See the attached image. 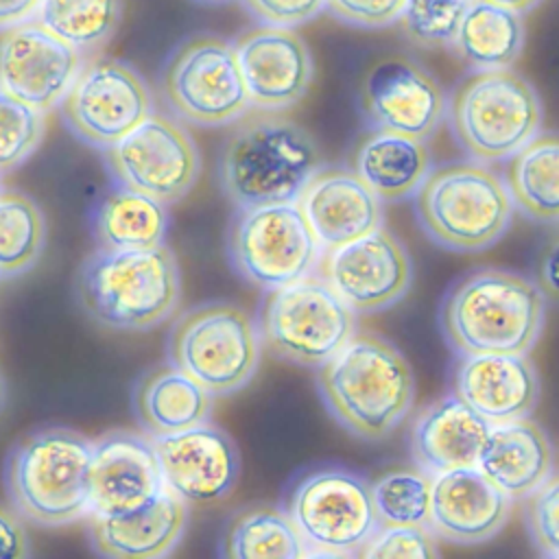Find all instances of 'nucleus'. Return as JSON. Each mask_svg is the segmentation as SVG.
Masks as SVG:
<instances>
[{
  "label": "nucleus",
  "instance_id": "nucleus-1",
  "mask_svg": "<svg viewBox=\"0 0 559 559\" xmlns=\"http://www.w3.org/2000/svg\"><path fill=\"white\" fill-rule=\"evenodd\" d=\"M317 391L338 426L373 443L386 439L411 413L415 376L393 343L360 332L317 367Z\"/></svg>",
  "mask_w": 559,
  "mask_h": 559
},
{
  "label": "nucleus",
  "instance_id": "nucleus-2",
  "mask_svg": "<svg viewBox=\"0 0 559 559\" xmlns=\"http://www.w3.org/2000/svg\"><path fill=\"white\" fill-rule=\"evenodd\" d=\"M546 299L522 273L474 269L445 290L441 334L454 354H526L544 332Z\"/></svg>",
  "mask_w": 559,
  "mask_h": 559
},
{
  "label": "nucleus",
  "instance_id": "nucleus-3",
  "mask_svg": "<svg viewBox=\"0 0 559 559\" xmlns=\"http://www.w3.org/2000/svg\"><path fill=\"white\" fill-rule=\"evenodd\" d=\"M223 142L218 183L236 207L295 203L321 168L317 140L280 111L242 114Z\"/></svg>",
  "mask_w": 559,
  "mask_h": 559
},
{
  "label": "nucleus",
  "instance_id": "nucleus-4",
  "mask_svg": "<svg viewBox=\"0 0 559 559\" xmlns=\"http://www.w3.org/2000/svg\"><path fill=\"white\" fill-rule=\"evenodd\" d=\"M76 301L98 325L122 332L157 328L179 306L181 271L166 245L153 249H96L74 277Z\"/></svg>",
  "mask_w": 559,
  "mask_h": 559
},
{
  "label": "nucleus",
  "instance_id": "nucleus-5",
  "mask_svg": "<svg viewBox=\"0 0 559 559\" xmlns=\"http://www.w3.org/2000/svg\"><path fill=\"white\" fill-rule=\"evenodd\" d=\"M92 439L63 426L24 435L4 463L11 507L39 526L72 524L90 513Z\"/></svg>",
  "mask_w": 559,
  "mask_h": 559
},
{
  "label": "nucleus",
  "instance_id": "nucleus-6",
  "mask_svg": "<svg viewBox=\"0 0 559 559\" xmlns=\"http://www.w3.org/2000/svg\"><path fill=\"white\" fill-rule=\"evenodd\" d=\"M413 207L421 231L441 249L456 253L493 247L513 218L502 177L483 162L430 168L413 194Z\"/></svg>",
  "mask_w": 559,
  "mask_h": 559
},
{
  "label": "nucleus",
  "instance_id": "nucleus-7",
  "mask_svg": "<svg viewBox=\"0 0 559 559\" xmlns=\"http://www.w3.org/2000/svg\"><path fill=\"white\" fill-rule=\"evenodd\" d=\"M454 142L474 162H504L542 131L537 90L511 68L472 70L445 98Z\"/></svg>",
  "mask_w": 559,
  "mask_h": 559
},
{
  "label": "nucleus",
  "instance_id": "nucleus-8",
  "mask_svg": "<svg viewBox=\"0 0 559 559\" xmlns=\"http://www.w3.org/2000/svg\"><path fill=\"white\" fill-rule=\"evenodd\" d=\"M168 362L194 378L212 395L247 386L260 365L253 317L236 304L207 301L188 308L168 332Z\"/></svg>",
  "mask_w": 559,
  "mask_h": 559
},
{
  "label": "nucleus",
  "instance_id": "nucleus-9",
  "mask_svg": "<svg viewBox=\"0 0 559 559\" xmlns=\"http://www.w3.org/2000/svg\"><path fill=\"white\" fill-rule=\"evenodd\" d=\"M253 321L271 356L308 369L323 365L356 334V312L312 273L264 290Z\"/></svg>",
  "mask_w": 559,
  "mask_h": 559
},
{
  "label": "nucleus",
  "instance_id": "nucleus-10",
  "mask_svg": "<svg viewBox=\"0 0 559 559\" xmlns=\"http://www.w3.org/2000/svg\"><path fill=\"white\" fill-rule=\"evenodd\" d=\"M286 513L314 555H358L378 528L371 485L343 465H321L299 476L288 489Z\"/></svg>",
  "mask_w": 559,
  "mask_h": 559
},
{
  "label": "nucleus",
  "instance_id": "nucleus-11",
  "mask_svg": "<svg viewBox=\"0 0 559 559\" xmlns=\"http://www.w3.org/2000/svg\"><path fill=\"white\" fill-rule=\"evenodd\" d=\"M159 92L168 109L197 127H225L251 103L231 41L199 33L183 39L164 61Z\"/></svg>",
  "mask_w": 559,
  "mask_h": 559
},
{
  "label": "nucleus",
  "instance_id": "nucleus-12",
  "mask_svg": "<svg viewBox=\"0 0 559 559\" xmlns=\"http://www.w3.org/2000/svg\"><path fill=\"white\" fill-rule=\"evenodd\" d=\"M321 247L297 203L236 207L227 229L231 269L249 284L271 290L317 269Z\"/></svg>",
  "mask_w": 559,
  "mask_h": 559
},
{
  "label": "nucleus",
  "instance_id": "nucleus-13",
  "mask_svg": "<svg viewBox=\"0 0 559 559\" xmlns=\"http://www.w3.org/2000/svg\"><path fill=\"white\" fill-rule=\"evenodd\" d=\"M57 107L76 140L105 151L153 111V96L133 66L103 57L81 66Z\"/></svg>",
  "mask_w": 559,
  "mask_h": 559
},
{
  "label": "nucleus",
  "instance_id": "nucleus-14",
  "mask_svg": "<svg viewBox=\"0 0 559 559\" xmlns=\"http://www.w3.org/2000/svg\"><path fill=\"white\" fill-rule=\"evenodd\" d=\"M114 183L164 205L181 201L199 181L201 155L179 120L151 111L133 131L103 151Z\"/></svg>",
  "mask_w": 559,
  "mask_h": 559
},
{
  "label": "nucleus",
  "instance_id": "nucleus-15",
  "mask_svg": "<svg viewBox=\"0 0 559 559\" xmlns=\"http://www.w3.org/2000/svg\"><path fill=\"white\" fill-rule=\"evenodd\" d=\"M319 277L356 314L380 312L406 297L413 284V260L404 242L378 227L356 240L323 249Z\"/></svg>",
  "mask_w": 559,
  "mask_h": 559
},
{
  "label": "nucleus",
  "instance_id": "nucleus-16",
  "mask_svg": "<svg viewBox=\"0 0 559 559\" xmlns=\"http://www.w3.org/2000/svg\"><path fill=\"white\" fill-rule=\"evenodd\" d=\"M360 111L371 127L419 140L437 133L445 120V92L417 61L393 55L369 68L360 83Z\"/></svg>",
  "mask_w": 559,
  "mask_h": 559
},
{
  "label": "nucleus",
  "instance_id": "nucleus-17",
  "mask_svg": "<svg viewBox=\"0 0 559 559\" xmlns=\"http://www.w3.org/2000/svg\"><path fill=\"white\" fill-rule=\"evenodd\" d=\"M83 66V52L35 17L0 28V87L26 105L55 109Z\"/></svg>",
  "mask_w": 559,
  "mask_h": 559
},
{
  "label": "nucleus",
  "instance_id": "nucleus-18",
  "mask_svg": "<svg viewBox=\"0 0 559 559\" xmlns=\"http://www.w3.org/2000/svg\"><path fill=\"white\" fill-rule=\"evenodd\" d=\"M164 487L183 502L212 504L227 498L240 474L234 439L218 426H199L151 437Z\"/></svg>",
  "mask_w": 559,
  "mask_h": 559
},
{
  "label": "nucleus",
  "instance_id": "nucleus-19",
  "mask_svg": "<svg viewBox=\"0 0 559 559\" xmlns=\"http://www.w3.org/2000/svg\"><path fill=\"white\" fill-rule=\"evenodd\" d=\"M231 46L251 107L284 111L306 96L314 63L308 44L297 31L255 24L240 31Z\"/></svg>",
  "mask_w": 559,
  "mask_h": 559
},
{
  "label": "nucleus",
  "instance_id": "nucleus-20",
  "mask_svg": "<svg viewBox=\"0 0 559 559\" xmlns=\"http://www.w3.org/2000/svg\"><path fill=\"white\" fill-rule=\"evenodd\" d=\"M164 489L148 435L111 430L92 441L87 515L135 511Z\"/></svg>",
  "mask_w": 559,
  "mask_h": 559
},
{
  "label": "nucleus",
  "instance_id": "nucleus-21",
  "mask_svg": "<svg viewBox=\"0 0 559 559\" xmlns=\"http://www.w3.org/2000/svg\"><path fill=\"white\" fill-rule=\"evenodd\" d=\"M450 389L489 424L528 417L542 391L526 354H456Z\"/></svg>",
  "mask_w": 559,
  "mask_h": 559
},
{
  "label": "nucleus",
  "instance_id": "nucleus-22",
  "mask_svg": "<svg viewBox=\"0 0 559 559\" xmlns=\"http://www.w3.org/2000/svg\"><path fill=\"white\" fill-rule=\"evenodd\" d=\"M513 500L500 491L476 465L432 476L428 528L459 546H476L496 537Z\"/></svg>",
  "mask_w": 559,
  "mask_h": 559
},
{
  "label": "nucleus",
  "instance_id": "nucleus-23",
  "mask_svg": "<svg viewBox=\"0 0 559 559\" xmlns=\"http://www.w3.org/2000/svg\"><path fill=\"white\" fill-rule=\"evenodd\" d=\"M295 203L321 249L356 240L384 223L382 201L349 168H319Z\"/></svg>",
  "mask_w": 559,
  "mask_h": 559
},
{
  "label": "nucleus",
  "instance_id": "nucleus-24",
  "mask_svg": "<svg viewBox=\"0 0 559 559\" xmlns=\"http://www.w3.org/2000/svg\"><path fill=\"white\" fill-rule=\"evenodd\" d=\"M87 518V535L100 557L159 559L179 546L186 533L188 509L179 496L164 489L135 511Z\"/></svg>",
  "mask_w": 559,
  "mask_h": 559
},
{
  "label": "nucleus",
  "instance_id": "nucleus-25",
  "mask_svg": "<svg viewBox=\"0 0 559 559\" xmlns=\"http://www.w3.org/2000/svg\"><path fill=\"white\" fill-rule=\"evenodd\" d=\"M491 424L456 395L430 402L411 430V454L430 476L476 465Z\"/></svg>",
  "mask_w": 559,
  "mask_h": 559
},
{
  "label": "nucleus",
  "instance_id": "nucleus-26",
  "mask_svg": "<svg viewBox=\"0 0 559 559\" xmlns=\"http://www.w3.org/2000/svg\"><path fill=\"white\" fill-rule=\"evenodd\" d=\"M476 467L511 500H522L555 474L552 443L528 417L491 424Z\"/></svg>",
  "mask_w": 559,
  "mask_h": 559
},
{
  "label": "nucleus",
  "instance_id": "nucleus-27",
  "mask_svg": "<svg viewBox=\"0 0 559 559\" xmlns=\"http://www.w3.org/2000/svg\"><path fill=\"white\" fill-rule=\"evenodd\" d=\"M347 162L382 203L411 199L432 168L426 140L378 127L356 140Z\"/></svg>",
  "mask_w": 559,
  "mask_h": 559
},
{
  "label": "nucleus",
  "instance_id": "nucleus-28",
  "mask_svg": "<svg viewBox=\"0 0 559 559\" xmlns=\"http://www.w3.org/2000/svg\"><path fill=\"white\" fill-rule=\"evenodd\" d=\"M214 395L175 365H159L133 386V413L148 437L179 432L210 421Z\"/></svg>",
  "mask_w": 559,
  "mask_h": 559
},
{
  "label": "nucleus",
  "instance_id": "nucleus-29",
  "mask_svg": "<svg viewBox=\"0 0 559 559\" xmlns=\"http://www.w3.org/2000/svg\"><path fill=\"white\" fill-rule=\"evenodd\" d=\"M168 205L133 188L111 183L90 210V231L98 249L133 251L166 245Z\"/></svg>",
  "mask_w": 559,
  "mask_h": 559
},
{
  "label": "nucleus",
  "instance_id": "nucleus-30",
  "mask_svg": "<svg viewBox=\"0 0 559 559\" xmlns=\"http://www.w3.org/2000/svg\"><path fill=\"white\" fill-rule=\"evenodd\" d=\"M524 41L520 13L487 0H467L450 46L472 70H500L518 61Z\"/></svg>",
  "mask_w": 559,
  "mask_h": 559
},
{
  "label": "nucleus",
  "instance_id": "nucleus-31",
  "mask_svg": "<svg viewBox=\"0 0 559 559\" xmlns=\"http://www.w3.org/2000/svg\"><path fill=\"white\" fill-rule=\"evenodd\" d=\"M504 186L513 210L535 223L559 216V142L555 133H537L504 159Z\"/></svg>",
  "mask_w": 559,
  "mask_h": 559
},
{
  "label": "nucleus",
  "instance_id": "nucleus-32",
  "mask_svg": "<svg viewBox=\"0 0 559 559\" xmlns=\"http://www.w3.org/2000/svg\"><path fill=\"white\" fill-rule=\"evenodd\" d=\"M306 544L286 511L258 504L238 511L221 542V555L231 559H299Z\"/></svg>",
  "mask_w": 559,
  "mask_h": 559
},
{
  "label": "nucleus",
  "instance_id": "nucleus-33",
  "mask_svg": "<svg viewBox=\"0 0 559 559\" xmlns=\"http://www.w3.org/2000/svg\"><path fill=\"white\" fill-rule=\"evenodd\" d=\"M124 0H39L35 20L79 52L105 46L116 33Z\"/></svg>",
  "mask_w": 559,
  "mask_h": 559
},
{
  "label": "nucleus",
  "instance_id": "nucleus-34",
  "mask_svg": "<svg viewBox=\"0 0 559 559\" xmlns=\"http://www.w3.org/2000/svg\"><path fill=\"white\" fill-rule=\"evenodd\" d=\"M46 247V218L22 192H0V275L13 277L37 264Z\"/></svg>",
  "mask_w": 559,
  "mask_h": 559
},
{
  "label": "nucleus",
  "instance_id": "nucleus-35",
  "mask_svg": "<svg viewBox=\"0 0 559 559\" xmlns=\"http://www.w3.org/2000/svg\"><path fill=\"white\" fill-rule=\"evenodd\" d=\"M371 485V502L378 526L426 524L430 518L432 476L419 467H395L380 474Z\"/></svg>",
  "mask_w": 559,
  "mask_h": 559
},
{
  "label": "nucleus",
  "instance_id": "nucleus-36",
  "mask_svg": "<svg viewBox=\"0 0 559 559\" xmlns=\"http://www.w3.org/2000/svg\"><path fill=\"white\" fill-rule=\"evenodd\" d=\"M44 133V111L0 87V173L22 166L37 151Z\"/></svg>",
  "mask_w": 559,
  "mask_h": 559
},
{
  "label": "nucleus",
  "instance_id": "nucleus-37",
  "mask_svg": "<svg viewBox=\"0 0 559 559\" xmlns=\"http://www.w3.org/2000/svg\"><path fill=\"white\" fill-rule=\"evenodd\" d=\"M467 0H406L397 17L402 33L421 48L452 44Z\"/></svg>",
  "mask_w": 559,
  "mask_h": 559
},
{
  "label": "nucleus",
  "instance_id": "nucleus-38",
  "mask_svg": "<svg viewBox=\"0 0 559 559\" xmlns=\"http://www.w3.org/2000/svg\"><path fill=\"white\" fill-rule=\"evenodd\" d=\"M358 555L369 559H432L439 557V546L426 524H393L378 526Z\"/></svg>",
  "mask_w": 559,
  "mask_h": 559
},
{
  "label": "nucleus",
  "instance_id": "nucleus-39",
  "mask_svg": "<svg viewBox=\"0 0 559 559\" xmlns=\"http://www.w3.org/2000/svg\"><path fill=\"white\" fill-rule=\"evenodd\" d=\"M526 531L542 557H559V480L552 474L544 485L526 496Z\"/></svg>",
  "mask_w": 559,
  "mask_h": 559
},
{
  "label": "nucleus",
  "instance_id": "nucleus-40",
  "mask_svg": "<svg viewBox=\"0 0 559 559\" xmlns=\"http://www.w3.org/2000/svg\"><path fill=\"white\" fill-rule=\"evenodd\" d=\"M406 0H325V9L356 28H384L397 22Z\"/></svg>",
  "mask_w": 559,
  "mask_h": 559
},
{
  "label": "nucleus",
  "instance_id": "nucleus-41",
  "mask_svg": "<svg viewBox=\"0 0 559 559\" xmlns=\"http://www.w3.org/2000/svg\"><path fill=\"white\" fill-rule=\"evenodd\" d=\"M242 4L260 24L286 28H297L325 9V0H242Z\"/></svg>",
  "mask_w": 559,
  "mask_h": 559
},
{
  "label": "nucleus",
  "instance_id": "nucleus-42",
  "mask_svg": "<svg viewBox=\"0 0 559 559\" xmlns=\"http://www.w3.org/2000/svg\"><path fill=\"white\" fill-rule=\"evenodd\" d=\"M31 555L24 518L13 507L0 502V559H24Z\"/></svg>",
  "mask_w": 559,
  "mask_h": 559
},
{
  "label": "nucleus",
  "instance_id": "nucleus-43",
  "mask_svg": "<svg viewBox=\"0 0 559 559\" xmlns=\"http://www.w3.org/2000/svg\"><path fill=\"white\" fill-rule=\"evenodd\" d=\"M537 277H539L537 286L544 290V295L555 299L557 297V240L555 238L548 245V249H544L542 253Z\"/></svg>",
  "mask_w": 559,
  "mask_h": 559
},
{
  "label": "nucleus",
  "instance_id": "nucleus-44",
  "mask_svg": "<svg viewBox=\"0 0 559 559\" xmlns=\"http://www.w3.org/2000/svg\"><path fill=\"white\" fill-rule=\"evenodd\" d=\"M39 7V0H0V28L31 20Z\"/></svg>",
  "mask_w": 559,
  "mask_h": 559
},
{
  "label": "nucleus",
  "instance_id": "nucleus-45",
  "mask_svg": "<svg viewBox=\"0 0 559 559\" xmlns=\"http://www.w3.org/2000/svg\"><path fill=\"white\" fill-rule=\"evenodd\" d=\"M487 2H493V4H500V7H504V9H511V11H515V13H528V11H533L537 4H542L544 0H487Z\"/></svg>",
  "mask_w": 559,
  "mask_h": 559
},
{
  "label": "nucleus",
  "instance_id": "nucleus-46",
  "mask_svg": "<svg viewBox=\"0 0 559 559\" xmlns=\"http://www.w3.org/2000/svg\"><path fill=\"white\" fill-rule=\"evenodd\" d=\"M4 400H7V386H4V378H2V373H0V411H2V406H4Z\"/></svg>",
  "mask_w": 559,
  "mask_h": 559
},
{
  "label": "nucleus",
  "instance_id": "nucleus-47",
  "mask_svg": "<svg viewBox=\"0 0 559 559\" xmlns=\"http://www.w3.org/2000/svg\"><path fill=\"white\" fill-rule=\"evenodd\" d=\"M197 2H203V4H223V2H229V0H197Z\"/></svg>",
  "mask_w": 559,
  "mask_h": 559
}]
</instances>
